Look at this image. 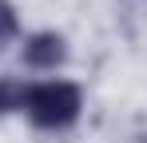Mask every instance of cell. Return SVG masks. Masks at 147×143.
Segmentation results:
<instances>
[{
  "label": "cell",
  "instance_id": "277c9868",
  "mask_svg": "<svg viewBox=\"0 0 147 143\" xmlns=\"http://www.w3.org/2000/svg\"><path fill=\"white\" fill-rule=\"evenodd\" d=\"M20 40V12L12 0H0V56Z\"/></svg>",
  "mask_w": 147,
  "mask_h": 143
},
{
  "label": "cell",
  "instance_id": "3957f363",
  "mask_svg": "<svg viewBox=\"0 0 147 143\" xmlns=\"http://www.w3.org/2000/svg\"><path fill=\"white\" fill-rule=\"evenodd\" d=\"M24 92H28L24 76H0V119L24 111Z\"/></svg>",
  "mask_w": 147,
  "mask_h": 143
},
{
  "label": "cell",
  "instance_id": "7a4b0ae2",
  "mask_svg": "<svg viewBox=\"0 0 147 143\" xmlns=\"http://www.w3.org/2000/svg\"><path fill=\"white\" fill-rule=\"evenodd\" d=\"M68 56H72L68 36L56 28H36L20 40V64L28 72H60L68 64Z\"/></svg>",
  "mask_w": 147,
  "mask_h": 143
},
{
  "label": "cell",
  "instance_id": "6da1fadb",
  "mask_svg": "<svg viewBox=\"0 0 147 143\" xmlns=\"http://www.w3.org/2000/svg\"><path fill=\"white\" fill-rule=\"evenodd\" d=\"M20 115L36 127V131H72L80 115H84V88L76 80H28L24 92V111Z\"/></svg>",
  "mask_w": 147,
  "mask_h": 143
}]
</instances>
